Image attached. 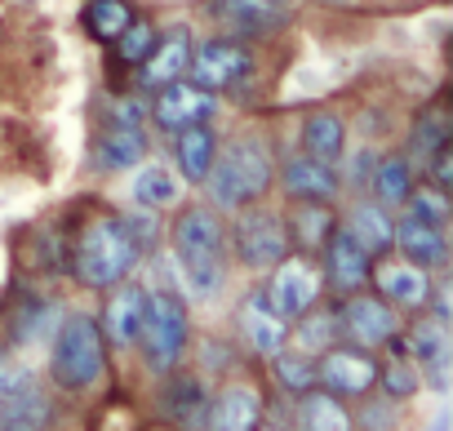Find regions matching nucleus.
Masks as SVG:
<instances>
[{
	"label": "nucleus",
	"instance_id": "6e6552de",
	"mask_svg": "<svg viewBox=\"0 0 453 431\" xmlns=\"http://www.w3.org/2000/svg\"><path fill=\"white\" fill-rule=\"evenodd\" d=\"M267 303L294 325L303 312H311L325 294V281H320V267L303 254H285L272 272H267V285H263Z\"/></svg>",
	"mask_w": 453,
	"mask_h": 431
},
{
	"label": "nucleus",
	"instance_id": "39448f33",
	"mask_svg": "<svg viewBox=\"0 0 453 431\" xmlns=\"http://www.w3.org/2000/svg\"><path fill=\"white\" fill-rule=\"evenodd\" d=\"M187 342H191V316H187V303L173 294V289H147V307H142V329H138V351H142V365L151 373H169L182 365L187 356Z\"/></svg>",
	"mask_w": 453,
	"mask_h": 431
},
{
	"label": "nucleus",
	"instance_id": "cd10ccee",
	"mask_svg": "<svg viewBox=\"0 0 453 431\" xmlns=\"http://www.w3.org/2000/svg\"><path fill=\"white\" fill-rule=\"evenodd\" d=\"M303 156H311L320 165H338L347 156V129L334 112H311L303 120Z\"/></svg>",
	"mask_w": 453,
	"mask_h": 431
},
{
	"label": "nucleus",
	"instance_id": "2eb2a0df",
	"mask_svg": "<svg viewBox=\"0 0 453 431\" xmlns=\"http://www.w3.org/2000/svg\"><path fill=\"white\" fill-rule=\"evenodd\" d=\"M263 422V396L254 382H226L222 391H209L204 431H254Z\"/></svg>",
	"mask_w": 453,
	"mask_h": 431
},
{
	"label": "nucleus",
	"instance_id": "ea45409f",
	"mask_svg": "<svg viewBox=\"0 0 453 431\" xmlns=\"http://www.w3.org/2000/svg\"><path fill=\"white\" fill-rule=\"evenodd\" d=\"M254 431H294V427H285V422H258Z\"/></svg>",
	"mask_w": 453,
	"mask_h": 431
},
{
	"label": "nucleus",
	"instance_id": "a19ab883",
	"mask_svg": "<svg viewBox=\"0 0 453 431\" xmlns=\"http://www.w3.org/2000/svg\"><path fill=\"white\" fill-rule=\"evenodd\" d=\"M325 5H347V0H325Z\"/></svg>",
	"mask_w": 453,
	"mask_h": 431
},
{
	"label": "nucleus",
	"instance_id": "a211bd4d",
	"mask_svg": "<svg viewBox=\"0 0 453 431\" xmlns=\"http://www.w3.org/2000/svg\"><path fill=\"white\" fill-rule=\"evenodd\" d=\"M236 325H241V338H245L258 356H276L280 347H289V320L267 303L263 289H254V294L241 303Z\"/></svg>",
	"mask_w": 453,
	"mask_h": 431
},
{
	"label": "nucleus",
	"instance_id": "20e7f679",
	"mask_svg": "<svg viewBox=\"0 0 453 431\" xmlns=\"http://www.w3.org/2000/svg\"><path fill=\"white\" fill-rule=\"evenodd\" d=\"M107 369V338L94 316L76 312L58 325L54 351H50V378L63 391H89Z\"/></svg>",
	"mask_w": 453,
	"mask_h": 431
},
{
	"label": "nucleus",
	"instance_id": "1a4fd4ad",
	"mask_svg": "<svg viewBox=\"0 0 453 431\" xmlns=\"http://www.w3.org/2000/svg\"><path fill=\"white\" fill-rule=\"evenodd\" d=\"M254 72V50L245 41H204V45H191V63H187V81L209 89V94H222V89H236L245 76Z\"/></svg>",
	"mask_w": 453,
	"mask_h": 431
},
{
	"label": "nucleus",
	"instance_id": "7ed1b4c3",
	"mask_svg": "<svg viewBox=\"0 0 453 431\" xmlns=\"http://www.w3.org/2000/svg\"><path fill=\"white\" fill-rule=\"evenodd\" d=\"M142 258L138 241L129 236L125 219H116V213H98V219H89L81 227V241H76V254H72V272L85 289H111L120 285L134 263Z\"/></svg>",
	"mask_w": 453,
	"mask_h": 431
},
{
	"label": "nucleus",
	"instance_id": "aec40b11",
	"mask_svg": "<svg viewBox=\"0 0 453 431\" xmlns=\"http://www.w3.org/2000/svg\"><path fill=\"white\" fill-rule=\"evenodd\" d=\"M391 250H400L404 263L422 267V272H440L449 263V236L444 227H431V223H418V219H395V236H391Z\"/></svg>",
	"mask_w": 453,
	"mask_h": 431
},
{
	"label": "nucleus",
	"instance_id": "412c9836",
	"mask_svg": "<svg viewBox=\"0 0 453 431\" xmlns=\"http://www.w3.org/2000/svg\"><path fill=\"white\" fill-rule=\"evenodd\" d=\"M142 307H147V289L142 285H111L107 294V307H103V338L111 347H134L138 342V329H142Z\"/></svg>",
	"mask_w": 453,
	"mask_h": 431
},
{
	"label": "nucleus",
	"instance_id": "72a5a7b5",
	"mask_svg": "<svg viewBox=\"0 0 453 431\" xmlns=\"http://www.w3.org/2000/svg\"><path fill=\"white\" fill-rule=\"evenodd\" d=\"M85 23H89V32L98 41H116L134 23V10H129V0H89Z\"/></svg>",
	"mask_w": 453,
	"mask_h": 431
},
{
	"label": "nucleus",
	"instance_id": "dca6fc26",
	"mask_svg": "<svg viewBox=\"0 0 453 431\" xmlns=\"http://www.w3.org/2000/svg\"><path fill=\"white\" fill-rule=\"evenodd\" d=\"M204 409H209V387L196 373H165L160 387V413L178 427V431H204Z\"/></svg>",
	"mask_w": 453,
	"mask_h": 431
},
{
	"label": "nucleus",
	"instance_id": "9d476101",
	"mask_svg": "<svg viewBox=\"0 0 453 431\" xmlns=\"http://www.w3.org/2000/svg\"><path fill=\"white\" fill-rule=\"evenodd\" d=\"M338 334H342V342H356V347H365V351H378V347H387L395 334H400V316H395V307L391 303H382L378 294H347L338 307Z\"/></svg>",
	"mask_w": 453,
	"mask_h": 431
},
{
	"label": "nucleus",
	"instance_id": "0eeeda50",
	"mask_svg": "<svg viewBox=\"0 0 453 431\" xmlns=\"http://www.w3.org/2000/svg\"><path fill=\"white\" fill-rule=\"evenodd\" d=\"M316 387L338 400H360L378 387V356L356 342H334L316 356Z\"/></svg>",
	"mask_w": 453,
	"mask_h": 431
},
{
	"label": "nucleus",
	"instance_id": "b1692460",
	"mask_svg": "<svg viewBox=\"0 0 453 431\" xmlns=\"http://www.w3.org/2000/svg\"><path fill=\"white\" fill-rule=\"evenodd\" d=\"M213 19L232 32V41H245L272 32L280 23V5L276 0H213Z\"/></svg>",
	"mask_w": 453,
	"mask_h": 431
},
{
	"label": "nucleus",
	"instance_id": "f704fd0d",
	"mask_svg": "<svg viewBox=\"0 0 453 431\" xmlns=\"http://www.w3.org/2000/svg\"><path fill=\"white\" fill-rule=\"evenodd\" d=\"M156 36H160V32H156L147 19H138V14H134V23H129V27H125V32L111 41V45H116V58H120L125 67H138V63H142V58L156 50Z\"/></svg>",
	"mask_w": 453,
	"mask_h": 431
},
{
	"label": "nucleus",
	"instance_id": "f8f14e48",
	"mask_svg": "<svg viewBox=\"0 0 453 431\" xmlns=\"http://www.w3.org/2000/svg\"><path fill=\"white\" fill-rule=\"evenodd\" d=\"M213 112H218V94L191 85L187 76L160 85L156 98H151V120H156L165 134H178V129H191V125H209Z\"/></svg>",
	"mask_w": 453,
	"mask_h": 431
},
{
	"label": "nucleus",
	"instance_id": "6ab92c4d",
	"mask_svg": "<svg viewBox=\"0 0 453 431\" xmlns=\"http://www.w3.org/2000/svg\"><path fill=\"white\" fill-rule=\"evenodd\" d=\"M54 418H58V404L45 387H36V378L10 396H0V431H50Z\"/></svg>",
	"mask_w": 453,
	"mask_h": 431
},
{
	"label": "nucleus",
	"instance_id": "7c9ffc66",
	"mask_svg": "<svg viewBox=\"0 0 453 431\" xmlns=\"http://www.w3.org/2000/svg\"><path fill=\"white\" fill-rule=\"evenodd\" d=\"M289 338L298 342V351H307V356H320L325 347L342 342V334H338V312L316 303L311 312H303V316L289 325Z\"/></svg>",
	"mask_w": 453,
	"mask_h": 431
},
{
	"label": "nucleus",
	"instance_id": "ddd939ff",
	"mask_svg": "<svg viewBox=\"0 0 453 431\" xmlns=\"http://www.w3.org/2000/svg\"><path fill=\"white\" fill-rule=\"evenodd\" d=\"M369 267H373V258H369V254L351 241V232L338 223L334 236H329L325 250H320V281H325V289H334L338 298L360 294V289H369Z\"/></svg>",
	"mask_w": 453,
	"mask_h": 431
},
{
	"label": "nucleus",
	"instance_id": "e433bc0d",
	"mask_svg": "<svg viewBox=\"0 0 453 431\" xmlns=\"http://www.w3.org/2000/svg\"><path fill=\"white\" fill-rule=\"evenodd\" d=\"M404 204H409V219H418V223H431V227L449 223V191H440V187H413Z\"/></svg>",
	"mask_w": 453,
	"mask_h": 431
},
{
	"label": "nucleus",
	"instance_id": "f257e3e1",
	"mask_svg": "<svg viewBox=\"0 0 453 431\" xmlns=\"http://www.w3.org/2000/svg\"><path fill=\"white\" fill-rule=\"evenodd\" d=\"M173 267L191 294L213 298L226 281V223L213 204H187L173 219Z\"/></svg>",
	"mask_w": 453,
	"mask_h": 431
},
{
	"label": "nucleus",
	"instance_id": "473e14b6",
	"mask_svg": "<svg viewBox=\"0 0 453 431\" xmlns=\"http://www.w3.org/2000/svg\"><path fill=\"white\" fill-rule=\"evenodd\" d=\"M272 369H276V382L289 391V396H303L316 387V356L298 351V347H280L276 356H267Z\"/></svg>",
	"mask_w": 453,
	"mask_h": 431
},
{
	"label": "nucleus",
	"instance_id": "4be33fe9",
	"mask_svg": "<svg viewBox=\"0 0 453 431\" xmlns=\"http://www.w3.org/2000/svg\"><path fill=\"white\" fill-rule=\"evenodd\" d=\"M187 63H191V32L187 27H173L169 36H156V50L138 63V81L147 89H160L169 81H182L187 76Z\"/></svg>",
	"mask_w": 453,
	"mask_h": 431
},
{
	"label": "nucleus",
	"instance_id": "2f4dec72",
	"mask_svg": "<svg viewBox=\"0 0 453 431\" xmlns=\"http://www.w3.org/2000/svg\"><path fill=\"white\" fill-rule=\"evenodd\" d=\"M182 196V182L165 169V165H147L138 178H134V200L142 209H173Z\"/></svg>",
	"mask_w": 453,
	"mask_h": 431
},
{
	"label": "nucleus",
	"instance_id": "5701e85b",
	"mask_svg": "<svg viewBox=\"0 0 453 431\" xmlns=\"http://www.w3.org/2000/svg\"><path fill=\"white\" fill-rule=\"evenodd\" d=\"M342 227L351 232V241H356L369 258L391 254L395 219H391V209H387V204H378L373 196H369V200H360V204H351V213H347V223H342Z\"/></svg>",
	"mask_w": 453,
	"mask_h": 431
},
{
	"label": "nucleus",
	"instance_id": "bb28decb",
	"mask_svg": "<svg viewBox=\"0 0 453 431\" xmlns=\"http://www.w3.org/2000/svg\"><path fill=\"white\" fill-rule=\"evenodd\" d=\"M213 156H218L213 125H191V129H178L173 134V160H178V169H182L187 182H204Z\"/></svg>",
	"mask_w": 453,
	"mask_h": 431
},
{
	"label": "nucleus",
	"instance_id": "c9c22d12",
	"mask_svg": "<svg viewBox=\"0 0 453 431\" xmlns=\"http://www.w3.org/2000/svg\"><path fill=\"white\" fill-rule=\"evenodd\" d=\"M351 418H356V431H395L400 427V400L365 391L360 396V413H351Z\"/></svg>",
	"mask_w": 453,
	"mask_h": 431
},
{
	"label": "nucleus",
	"instance_id": "f03ea898",
	"mask_svg": "<svg viewBox=\"0 0 453 431\" xmlns=\"http://www.w3.org/2000/svg\"><path fill=\"white\" fill-rule=\"evenodd\" d=\"M276 182V165L263 138H236L232 147H218L209 173L200 187H209L213 209H250L258 204Z\"/></svg>",
	"mask_w": 453,
	"mask_h": 431
},
{
	"label": "nucleus",
	"instance_id": "4468645a",
	"mask_svg": "<svg viewBox=\"0 0 453 431\" xmlns=\"http://www.w3.org/2000/svg\"><path fill=\"white\" fill-rule=\"evenodd\" d=\"M400 338H404V351L413 356L418 373H422L435 391H444V387H449V360H453L449 325L435 320V316H418L409 329H400Z\"/></svg>",
	"mask_w": 453,
	"mask_h": 431
},
{
	"label": "nucleus",
	"instance_id": "c756f323",
	"mask_svg": "<svg viewBox=\"0 0 453 431\" xmlns=\"http://www.w3.org/2000/svg\"><path fill=\"white\" fill-rule=\"evenodd\" d=\"M369 191L378 204H404L409 191H413V165L409 156H378L373 160V173H369Z\"/></svg>",
	"mask_w": 453,
	"mask_h": 431
},
{
	"label": "nucleus",
	"instance_id": "4c0bfd02",
	"mask_svg": "<svg viewBox=\"0 0 453 431\" xmlns=\"http://www.w3.org/2000/svg\"><path fill=\"white\" fill-rule=\"evenodd\" d=\"M449 134H453V129H449V116H444L440 107H426L422 120H418V129H413V151L426 160L440 142H449Z\"/></svg>",
	"mask_w": 453,
	"mask_h": 431
},
{
	"label": "nucleus",
	"instance_id": "f3484780",
	"mask_svg": "<svg viewBox=\"0 0 453 431\" xmlns=\"http://www.w3.org/2000/svg\"><path fill=\"white\" fill-rule=\"evenodd\" d=\"M338 227V213L329 209V200H294V209L285 213V236H289V254L316 258L325 250V241Z\"/></svg>",
	"mask_w": 453,
	"mask_h": 431
},
{
	"label": "nucleus",
	"instance_id": "9b49d317",
	"mask_svg": "<svg viewBox=\"0 0 453 431\" xmlns=\"http://www.w3.org/2000/svg\"><path fill=\"white\" fill-rule=\"evenodd\" d=\"M369 285H373L378 298L391 303L395 312H426V303H431V294H435L431 272H422V267H413V263H404V258H387V254L373 258Z\"/></svg>",
	"mask_w": 453,
	"mask_h": 431
},
{
	"label": "nucleus",
	"instance_id": "58836bf2",
	"mask_svg": "<svg viewBox=\"0 0 453 431\" xmlns=\"http://www.w3.org/2000/svg\"><path fill=\"white\" fill-rule=\"evenodd\" d=\"M426 160H431V187L449 191V178H453V142H440Z\"/></svg>",
	"mask_w": 453,
	"mask_h": 431
},
{
	"label": "nucleus",
	"instance_id": "393cba45",
	"mask_svg": "<svg viewBox=\"0 0 453 431\" xmlns=\"http://www.w3.org/2000/svg\"><path fill=\"white\" fill-rule=\"evenodd\" d=\"M294 431H356V418L347 409V400L311 387L298 396V409H294Z\"/></svg>",
	"mask_w": 453,
	"mask_h": 431
},
{
	"label": "nucleus",
	"instance_id": "a878e982",
	"mask_svg": "<svg viewBox=\"0 0 453 431\" xmlns=\"http://www.w3.org/2000/svg\"><path fill=\"white\" fill-rule=\"evenodd\" d=\"M280 187L289 200H329L338 191V173H334V165H320L311 156H294L280 169Z\"/></svg>",
	"mask_w": 453,
	"mask_h": 431
},
{
	"label": "nucleus",
	"instance_id": "c85d7f7f",
	"mask_svg": "<svg viewBox=\"0 0 453 431\" xmlns=\"http://www.w3.org/2000/svg\"><path fill=\"white\" fill-rule=\"evenodd\" d=\"M147 156V134L138 125H111L98 147H94V165L98 169H129Z\"/></svg>",
	"mask_w": 453,
	"mask_h": 431
},
{
	"label": "nucleus",
	"instance_id": "423d86ee",
	"mask_svg": "<svg viewBox=\"0 0 453 431\" xmlns=\"http://www.w3.org/2000/svg\"><path fill=\"white\" fill-rule=\"evenodd\" d=\"M226 250L236 254L241 267L250 272H272L285 254H289V236H285V219L272 209H236V223L226 232Z\"/></svg>",
	"mask_w": 453,
	"mask_h": 431
}]
</instances>
